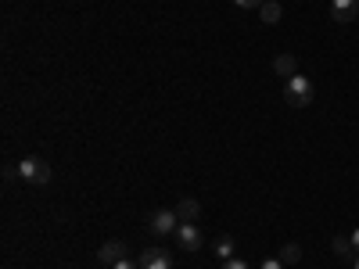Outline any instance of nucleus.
Here are the masks:
<instances>
[{
	"label": "nucleus",
	"instance_id": "423d86ee",
	"mask_svg": "<svg viewBox=\"0 0 359 269\" xmlns=\"http://www.w3.org/2000/svg\"><path fill=\"white\" fill-rule=\"evenodd\" d=\"M137 262H140V269H172V255L162 248H147Z\"/></svg>",
	"mask_w": 359,
	"mask_h": 269
},
{
	"label": "nucleus",
	"instance_id": "f3484780",
	"mask_svg": "<svg viewBox=\"0 0 359 269\" xmlns=\"http://www.w3.org/2000/svg\"><path fill=\"white\" fill-rule=\"evenodd\" d=\"M111 269H140V262H133V258H123L118 265H111Z\"/></svg>",
	"mask_w": 359,
	"mask_h": 269
},
{
	"label": "nucleus",
	"instance_id": "f257e3e1",
	"mask_svg": "<svg viewBox=\"0 0 359 269\" xmlns=\"http://www.w3.org/2000/svg\"><path fill=\"white\" fill-rule=\"evenodd\" d=\"M284 101H287L291 108H309V101H313V83H309L306 76L284 79Z\"/></svg>",
	"mask_w": 359,
	"mask_h": 269
},
{
	"label": "nucleus",
	"instance_id": "6ab92c4d",
	"mask_svg": "<svg viewBox=\"0 0 359 269\" xmlns=\"http://www.w3.org/2000/svg\"><path fill=\"white\" fill-rule=\"evenodd\" d=\"M355 269H359V258H355Z\"/></svg>",
	"mask_w": 359,
	"mask_h": 269
},
{
	"label": "nucleus",
	"instance_id": "f8f14e48",
	"mask_svg": "<svg viewBox=\"0 0 359 269\" xmlns=\"http://www.w3.org/2000/svg\"><path fill=\"white\" fill-rule=\"evenodd\" d=\"M277 258H280L284 265H294L298 258H302V248H298V244L291 241V244H284V248H280V255H277Z\"/></svg>",
	"mask_w": 359,
	"mask_h": 269
},
{
	"label": "nucleus",
	"instance_id": "9b49d317",
	"mask_svg": "<svg viewBox=\"0 0 359 269\" xmlns=\"http://www.w3.org/2000/svg\"><path fill=\"white\" fill-rule=\"evenodd\" d=\"M280 15H284V8L277 4V0H266V4L259 8V18H262L266 25H277V22H280Z\"/></svg>",
	"mask_w": 359,
	"mask_h": 269
},
{
	"label": "nucleus",
	"instance_id": "0eeeda50",
	"mask_svg": "<svg viewBox=\"0 0 359 269\" xmlns=\"http://www.w3.org/2000/svg\"><path fill=\"white\" fill-rule=\"evenodd\" d=\"M273 72H277L280 79L298 76V57H294V54H277V57H273Z\"/></svg>",
	"mask_w": 359,
	"mask_h": 269
},
{
	"label": "nucleus",
	"instance_id": "4468645a",
	"mask_svg": "<svg viewBox=\"0 0 359 269\" xmlns=\"http://www.w3.org/2000/svg\"><path fill=\"white\" fill-rule=\"evenodd\" d=\"M223 269H252V265H248L245 258H237V255H233V258H226V262H223Z\"/></svg>",
	"mask_w": 359,
	"mask_h": 269
},
{
	"label": "nucleus",
	"instance_id": "7ed1b4c3",
	"mask_svg": "<svg viewBox=\"0 0 359 269\" xmlns=\"http://www.w3.org/2000/svg\"><path fill=\"white\" fill-rule=\"evenodd\" d=\"M147 230H151V233H158V237H165V233H176V230H180V216H176V212H169V208H162V212H155V216H151Z\"/></svg>",
	"mask_w": 359,
	"mask_h": 269
},
{
	"label": "nucleus",
	"instance_id": "a211bd4d",
	"mask_svg": "<svg viewBox=\"0 0 359 269\" xmlns=\"http://www.w3.org/2000/svg\"><path fill=\"white\" fill-rule=\"evenodd\" d=\"M352 244H355V251H359V226H355V233H352Z\"/></svg>",
	"mask_w": 359,
	"mask_h": 269
},
{
	"label": "nucleus",
	"instance_id": "2eb2a0df",
	"mask_svg": "<svg viewBox=\"0 0 359 269\" xmlns=\"http://www.w3.org/2000/svg\"><path fill=\"white\" fill-rule=\"evenodd\" d=\"M233 4H237V8H262L266 0H233Z\"/></svg>",
	"mask_w": 359,
	"mask_h": 269
},
{
	"label": "nucleus",
	"instance_id": "20e7f679",
	"mask_svg": "<svg viewBox=\"0 0 359 269\" xmlns=\"http://www.w3.org/2000/svg\"><path fill=\"white\" fill-rule=\"evenodd\" d=\"M176 244L184 248V251H198V248H201V230H198L194 223H180V230H176Z\"/></svg>",
	"mask_w": 359,
	"mask_h": 269
},
{
	"label": "nucleus",
	"instance_id": "9d476101",
	"mask_svg": "<svg viewBox=\"0 0 359 269\" xmlns=\"http://www.w3.org/2000/svg\"><path fill=\"white\" fill-rule=\"evenodd\" d=\"M331 248H334L338 258H352V262L359 258V251H355V244H352V237H341V233H338L334 241H331Z\"/></svg>",
	"mask_w": 359,
	"mask_h": 269
},
{
	"label": "nucleus",
	"instance_id": "ddd939ff",
	"mask_svg": "<svg viewBox=\"0 0 359 269\" xmlns=\"http://www.w3.org/2000/svg\"><path fill=\"white\" fill-rule=\"evenodd\" d=\"M216 255H219V262L233 258V237H219V241H216Z\"/></svg>",
	"mask_w": 359,
	"mask_h": 269
},
{
	"label": "nucleus",
	"instance_id": "39448f33",
	"mask_svg": "<svg viewBox=\"0 0 359 269\" xmlns=\"http://www.w3.org/2000/svg\"><path fill=\"white\" fill-rule=\"evenodd\" d=\"M123 258H130L123 241H108V244H101V251H97V262H101V265H108V269H111V265H118Z\"/></svg>",
	"mask_w": 359,
	"mask_h": 269
},
{
	"label": "nucleus",
	"instance_id": "1a4fd4ad",
	"mask_svg": "<svg viewBox=\"0 0 359 269\" xmlns=\"http://www.w3.org/2000/svg\"><path fill=\"white\" fill-rule=\"evenodd\" d=\"M172 212L180 216V223H198V216H201V205H198L194 198H184V201H180V205L172 208Z\"/></svg>",
	"mask_w": 359,
	"mask_h": 269
},
{
	"label": "nucleus",
	"instance_id": "6e6552de",
	"mask_svg": "<svg viewBox=\"0 0 359 269\" xmlns=\"http://www.w3.org/2000/svg\"><path fill=\"white\" fill-rule=\"evenodd\" d=\"M355 11H359L355 0H331V18H334V22H352Z\"/></svg>",
	"mask_w": 359,
	"mask_h": 269
},
{
	"label": "nucleus",
	"instance_id": "dca6fc26",
	"mask_svg": "<svg viewBox=\"0 0 359 269\" xmlns=\"http://www.w3.org/2000/svg\"><path fill=\"white\" fill-rule=\"evenodd\" d=\"M259 269H284V262H280V258H266Z\"/></svg>",
	"mask_w": 359,
	"mask_h": 269
},
{
	"label": "nucleus",
	"instance_id": "f03ea898",
	"mask_svg": "<svg viewBox=\"0 0 359 269\" xmlns=\"http://www.w3.org/2000/svg\"><path fill=\"white\" fill-rule=\"evenodd\" d=\"M15 172L25 179V184H36V187H43V184H50V165L43 162V158H22L18 165H15Z\"/></svg>",
	"mask_w": 359,
	"mask_h": 269
}]
</instances>
